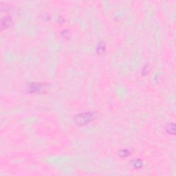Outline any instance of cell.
<instances>
[{"mask_svg": "<svg viewBox=\"0 0 176 176\" xmlns=\"http://www.w3.org/2000/svg\"><path fill=\"white\" fill-rule=\"evenodd\" d=\"M93 118V114L91 113H85L76 116V123L79 124H85L92 120Z\"/></svg>", "mask_w": 176, "mask_h": 176, "instance_id": "6da1fadb", "label": "cell"}, {"mask_svg": "<svg viewBox=\"0 0 176 176\" xmlns=\"http://www.w3.org/2000/svg\"><path fill=\"white\" fill-rule=\"evenodd\" d=\"M11 19L10 17L3 18L1 21L2 29H4V28H6L7 27H8L11 24Z\"/></svg>", "mask_w": 176, "mask_h": 176, "instance_id": "7a4b0ae2", "label": "cell"}]
</instances>
